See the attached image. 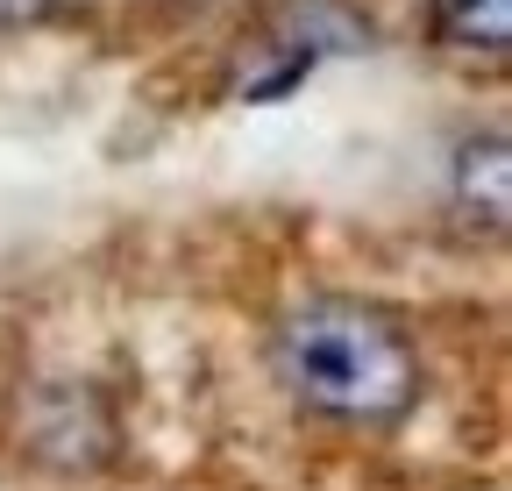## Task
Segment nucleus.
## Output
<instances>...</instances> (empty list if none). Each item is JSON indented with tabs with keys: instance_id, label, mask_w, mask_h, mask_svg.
Wrapping results in <instances>:
<instances>
[{
	"instance_id": "nucleus-1",
	"label": "nucleus",
	"mask_w": 512,
	"mask_h": 491,
	"mask_svg": "<svg viewBox=\"0 0 512 491\" xmlns=\"http://www.w3.org/2000/svg\"><path fill=\"white\" fill-rule=\"evenodd\" d=\"M278 385L328 420H399L420 399V356L392 314L363 299H306L271 335Z\"/></svg>"
},
{
	"instance_id": "nucleus-2",
	"label": "nucleus",
	"mask_w": 512,
	"mask_h": 491,
	"mask_svg": "<svg viewBox=\"0 0 512 491\" xmlns=\"http://www.w3.org/2000/svg\"><path fill=\"white\" fill-rule=\"evenodd\" d=\"M456 200L477 207L484 221H505L512 214V157H505V136H470L456 150Z\"/></svg>"
},
{
	"instance_id": "nucleus-3",
	"label": "nucleus",
	"mask_w": 512,
	"mask_h": 491,
	"mask_svg": "<svg viewBox=\"0 0 512 491\" xmlns=\"http://www.w3.org/2000/svg\"><path fill=\"white\" fill-rule=\"evenodd\" d=\"M434 36L456 50H505L512 43V0H434Z\"/></svg>"
},
{
	"instance_id": "nucleus-4",
	"label": "nucleus",
	"mask_w": 512,
	"mask_h": 491,
	"mask_svg": "<svg viewBox=\"0 0 512 491\" xmlns=\"http://www.w3.org/2000/svg\"><path fill=\"white\" fill-rule=\"evenodd\" d=\"M50 8V0H0V29H15V22H36Z\"/></svg>"
}]
</instances>
